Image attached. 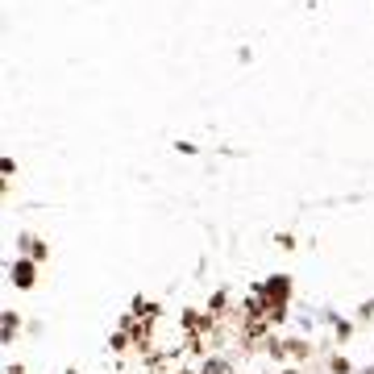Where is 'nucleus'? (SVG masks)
Masks as SVG:
<instances>
[{"label":"nucleus","mask_w":374,"mask_h":374,"mask_svg":"<svg viewBox=\"0 0 374 374\" xmlns=\"http://www.w3.org/2000/svg\"><path fill=\"white\" fill-rule=\"evenodd\" d=\"M29 278H34V274H29V266H17V283H21V287H29Z\"/></svg>","instance_id":"nucleus-1"}]
</instances>
